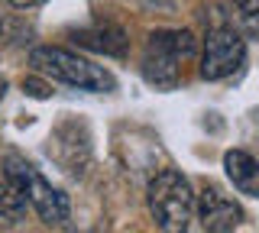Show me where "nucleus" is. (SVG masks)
Masks as SVG:
<instances>
[{"label": "nucleus", "instance_id": "f03ea898", "mask_svg": "<svg viewBox=\"0 0 259 233\" xmlns=\"http://www.w3.org/2000/svg\"><path fill=\"white\" fill-rule=\"evenodd\" d=\"M29 62L36 65L42 75L55 78V81H65L78 91H113L117 81H113L110 71L91 65L88 59L68 52V49H55V45H42V49H32Z\"/></svg>", "mask_w": 259, "mask_h": 233}, {"label": "nucleus", "instance_id": "f257e3e1", "mask_svg": "<svg viewBox=\"0 0 259 233\" xmlns=\"http://www.w3.org/2000/svg\"><path fill=\"white\" fill-rule=\"evenodd\" d=\"M149 214L165 233H185L194 211V195L191 184L182 172L162 168L156 178L149 181Z\"/></svg>", "mask_w": 259, "mask_h": 233}, {"label": "nucleus", "instance_id": "f8f14e48", "mask_svg": "<svg viewBox=\"0 0 259 233\" xmlns=\"http://www.w3.org/2000/svg\"><path fill=\"white\" fill-rule=\"evenodd\" d=\"M10 7H16V10H29V7H42L46 0H7Z\"/></svg>", "mask_w": 259, "mask_h": 233}, {"label": "nucleus", "instance_id": "9d476101", "mask_svg": "<svg viewBox=\"0 0 259 233\" xmlns=\"http://www.w3.org/2000/svg\"><path fill=\"white\" fill-rule=\"evenodd\" d=\"M23 91H26L29 98H49L52 87H49L46 81H39V78H23Z\"/></svg>", "mask_w": 259, "mask_h": 233}, {"label": "nucleus", "instance_id": "39448f33", "mask_svg": "<svg viewBox=\"0 0 259 233\" xmlns=\"http://www.w3.org/2000/svg\"><path fill=\"white\" fill-rule=\"evenodd\" d=\"M7 168H10L16 178L23 181V188H26V198H29L32 211L42 217L49 227H59V223L68 220V198H65L59 188H52V184H49L29 162H23V159L13 156Z\"/></svg>", "mask_w": 259, "mask_h": 233}, {"label": "nucleus", "instance_id": "7ed1b4c3", "mask_svg": "<svg viewBox=\"0 0 259 233\" xmlns=\"http://www.w3.org/2000/svg\"><path fill=\"white\" fill-rule=\"evenodd\" d=\"M194 55V36L188 29H159L149 36L143 55V75L159 87L178 84L182 75V62Z\"/></svg>", "mask_w": 259, "mask_h": 233}, {"label": "nucleus", "instance_id": "9b49d317", "mask_svg": "<svg viewBox=\"0 0 259 233\" xmlns=\"http://www.w3.org/2000/svg\"><path fill=\"white\" fill-rule=\"evenodd\" d=\"M233 7L243 17H259V0H233Z\"/></svg>", "mask_w": 259, "mask_h": 233}, {"label": "nucleus", "instance_id": "0eeeda50", "mask_svg": "<svg viewBox=\"0 0 259 233\" xmlns=\"http://www.w3.org/2000/svg\"><path fill=\"white\" fill-rule=\"evenodd\" d=\"M224 168H227V178L233 181V188H237L240 195L259 198V162L249 156V152L230 149L224 156Z\"/></svg>", "mask_w": 259, "mask_h": 233}, {"label": "nucleus", "instance_id": "6e6552de", "mask_svg": "<svg viewBox=\"0 0 259 233\" xmlns=\"http://www.w3.org/2000/svg\"><path fill=\"white\" fill-rule=\"evenodd\" d=\"M75 36L78 45L84 49H94V52H104V55H123L126 52V33L120 26H94V29H78Z\"/></svg>", "mask_w": 259, "mask_h": 233}, {"label": "nucleus", "instance_id": "1a4fd4ad", "mask_svg": "<svg viewBox=\"0 0 259 233\" xmlns=\"http://www.w3.org/2000/svg\"><path fill=\"white\" fill-rule=\"evenodd\" d=\"M26 188H23V181L16 178L10 168L0 165V217H10V220H20L23 214H26Z\"/></svg>", "mask_w": 259, "mask_h": 233}, {"label": "nucleus", "instance_id": "423d86ee", "mask_svg": "<svg viewBox=\"0 0 259 233\" xmlns=\"http://www.w3.org/2000/svg\"><path fill=\"white\" fill-rule=\"evenodd\" d=\"M198 217L204 223L207 233H224V230H237L240 223V207L230 198H224L217 188H204L198 198Z\"/></svg>", "mask_w": 259, "mask_h": 233}, {"label": "nucleus", "instance_id": "20e7f679", "mask_svg": "<svg viewBox=\"0 0 259 233\" xmlns=\"http://www.w3.org/2000/svg\"><path fill=\"white\" fill-rule=\"evenodd\" d=\"M246 59V42L233 26L227 23H217L207 33L204 42V55H201V78L207 81H221V78H230L233 71L243 65Z\"/></svg>", "mask_w": 259, "mask_h": 233}, {"label": "nucleus", "instance_id": "ddd939ff", "mask_svg": "<svg viewBox=\"0 0 259 233\" xmlns=\"http://www.w3.org/2000/svg\"><path fill=\"white\" fill-rule=\"evenodd\" d=\"M4 94H7V81H4V75H0V101H4Z\"/></svg>", "mask_w": 259, "mask_h": 233}, {"label": "nucleus", "instance_id": "4468645a", "mask_svg": "<svg viewBox=\"0 0 259 233\" xmlns=\"http://www.w3.org/2000/svg\"><path fill=\"white\" fill-rule=\"evenodd\" d=\"M224 233H233V230H224Z\"/></svg>", "mask_w": 259, "mask_h": 233}]
</instances>
